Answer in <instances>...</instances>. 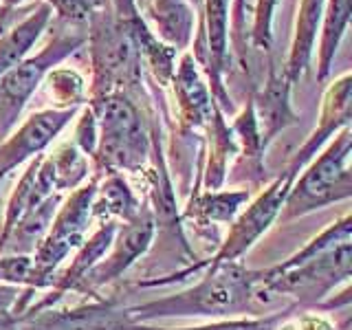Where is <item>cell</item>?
Returning a JSON list of instances; mask_svg holds the SVG:
<instances>
[{
    "label": "cell",
    "mask_w": 352,
    "mask_h": 330,
    "mask_svg": "<svg viewBox=\"0 0 352 330\" xmlns=\"http://www.w3.org/2000/svg\"><path fill=\"white\" fill-rule=\"evenodd\" d=\"M352 275V242L344 240L317 256L304 260H291L262 269V282L258 286V302L278 295H289L300 306H317L333 293L337 286L348 284Z\"/></svg>",
    "instance_id": "cell-4"
},
{
    "label": "cell",
    "mask_w": 352,
    "mask_h": 330,
    "mask_svg": "<svg viewBox=\"0 0 352 330\" xmlns=\"http://www.w3.org/2000/svg\"><path fill=\"white\" fill-rule=\"evenodd\" d=\"M88 53H91L93 80L88 106L99 104L117 91H141V55L132 33L110 5L88 20Z\"/></svg>",
    "instance_id": "cell-2"
},
{
    "label": "cell",
    "mask_w": 352,
    "mask_h": 330,
    "mask_svg": "<svg viewBox=\"0 0 352 330\" xmlns=\"http://www.w3.org/2000/svg\"><path fill=\"white\" fill-rule=\"evenodd\" d=\"M97 135H99V128H97L95 113L91 110V106H82V115L77 119L73 143L86 154V157H93V152L97 148Z\"/></svg>",
    "instance_id": "cell-28"
},
{
    "label": "cell",
    "mask_w": 352,
    "mask_h": 330,
    "mask_svg": "<svg viewBox=\"0 0 352 330\" xmlns=\"http://www.w3.org/2000/svg\"><path fill=\"white\" fill-rule=\"evenodd\" d=\"M207 132H209V154L205 168V190L212 192L223 185L227 163L234 154H238V143L229 124L225 121V115L220 113V108L216 110Z\"/></svg>",
    "instance_id": "cell-21"
},
{
    "label": "cell",
    "mask_w": 352,
    "mask_h": 330,
    "mask_svg": "<svg viewBox=\"0 0 352 330\" xmlns=\"http://www.w3.org/2000/svg\"><path fill=\"white\" fill-rule=\"evenodd\" d=\"M135 3H137V7L141 9V7H143V3H146V0H135Z\"/></svg>",
    "instance_id": "cell-31"
},
{
    "label": "cell",
    "mask_w": 352,
    "mask_h": 330,
    "mask_svg": "<svg viewBox=\"0 0 352 330\" xmlns=\"http://www.w3.org/2000/svg\"><path fill=\"white\" fill-rule=\"evenodd\" d=\"M20 300V289L0 282V330H9L16 324V304Z\"/></svg>",
    "instance_id": "cell-29"
},
{
    "label": "cell",
    "mask_w": 352,
    "mask_h": 330,
    "mask_svg": "<svg viewBox=\"0 0 352 330\" xmlns=\"http://www.w3.org/2000/svg\"><path fill=\"white\" fill-rule=\"evenodd\" d=\"M51 97L55 108H80L86 102L84 77L73 69H53L49 75Z\"/></svg>",
    "instance_id": "cell-24"
},
{
    "label": "cell",
    "mask_w": 352,
    "mask_h": 330,
    "mask_svg": "<svg viewBox=\"0 0 352 330\" xmlns=\"http://www.w3.org/2000/svg\"><path fill=\"white\" fill-rule=\"evenodd\" d=\"M350 154L352 132L348 126L339 130L326 143L324 150L295 176L289 192H286L278 220L291 223V220L317 212L322 207L348 201L352 196Z\"/></svg>",
    "instance_id": "cell-5"
},
{
    "label": "cell",
    "mask_w": 352,
    "mask_h": 330,
    "mask_svg": "<svg viewBox=\"0 0 352 330\" xmlns=\"http://www.w3.org/2000/svg\"><path fill=\"white\" fill-rule=\"evenodd\" d=\"M20 3H25V0H0V33H5L11 20V14H14V9Z\"/></svg>",
    "instance_id": "cell-30"
},
{
    "label": "cell",
    "mask_w": 352,
    "mask_h": 330,
    "mask_svg": "<svg viewBox=\"0 0 352 330\" xmlns=\"http://www.w3.org/2000/svg\"><path fill=\"white\" fill-rule=\"evenodd\" d=\"M174 93L176 104H179V121L183 132H194L201 128H209L216 115V102L209 93L207 84L203 82V75L198 64L194 62L192 53H185L179 66H176L174 77Z\"/></svg>",
    "instance_id": "cell-14"
},
{
    "label": "cell",
    "mask_w": 352,
    "mask_h": 330,
    "mask_svg": "<svg viewBox=\"0 0 352 330\" xmlns=\"http://www.w3.org/2000/svg\"><path fill=\"white\" fill-rule=\"evenodd\" d=\"M88 40V29L80 25L55 20L51 38L38 55L22 60L5 75H0V141L16 128L18 119L25 110L31 95L38 91L53 69L80 51Z\"/></svg>",
    "instance_id": "cell-7"
},
{
    "label": "cell",
    "mask_w": 352,
    "mask_h": 330,
    "mask_svg": "<svg viewBox=\"0 0 352 330\" xmlns=\"http://www.w3.org/2000/svg\"><path fill=\"white\" fill-rule=\"evenodd\" d=\"M141 207L143 203L121 174H106L104 181H99L93 201V218H99L102 223L104 220L130 223L141 212Z\"/></svg>",
    "instance_id": "cell-20"
},
{
    "label": "cell",
    "mask_w": 352,
    "mask_h": 330,
    "mask_svg": "<svg viewBox=\"0 0 352 330\" xmlns=\"http://www.w3.org/2000/svg\"><path fill=\"white\" fill-rule=\"evenodd\" d=\"M352 14V0H326L324 16L319 22V49H317V82H326L333 71L335 55L344 40Z\"/></svg>",
    "instance_id": "cell-19"
},
{
    "label": "cell",
    "mask_w": 352,
    "mask_h": 330,
    "mask_svg": "<svg viewBox=\"0 0 352 330\" xmlns=\"http://www.w3.org/2000/svg\"><path fill=\"white\" fill-rule=\"evenodd\" d=\"M99 176L80 185L71 192L64 203H60L47 234L42 236L38 247L33 249V275H36V289L49 291L53 286L55 273L60 271L62 262L73 256L75 249L82 245L88 234V225L93 220V201L97 194Z\"/></svg>",
    "instance_id": "cell-8"
},
{
    "label": "cell",
    "mask_w": 352,
    "mask_h": 330,
    "mask_svg": "<svg viewBox=\"0 0 352 330\" xmlns=\"http://www.w3.org/2000/svg\"><path fill=\"white\" fill-rule=\"evenodd\" d=\"M350 97H352V75L350 73H344L341 77H337L333 84H328L326 93L322 97L319 124L300 146V150L291 157L289 165H286V170H284L286 176H291L295 181V176L324 150L326 143L333 139L339 130L350 126Z\"/></svg>",
    "instance_id": "cell-12"
},
{
    "label": "cell",
    "mask_w": 352,
    "mask_h": 330,
    "mask_svg": "<svg viewBox=\"0 0 352 330\" xmlns=\"http://www.w3.org/2000/svg\"><path fill=\"white\" fill-rule=\"evenodd\" d=\"M128 308L113 302L95 300L73 308H47L36 315H25L9 330H139Z\"/></svg>",
    "instance_id": "cell-11"
},
{
    "label": "cell",
    "mask_w": 352,
    "mask_h": 330,
    "mask_svg": "<svg viewBox=\"0 0 352 330\" xmlns=\"http://www.w3.org/2000/svg\"><path fill=\"white\" fill-rule=\"evenodd\" d=\"M326 0H300L295 18V31L289 49V58L284 64V75L293 82V86L302 80V77L311 69L315 42L319 33V22L324 16Z\"/></svg>",
    "instance_id": "cell-15"
},
{
    "label": "cell",
    "mask_w": 352,
    "mask_h": 330,
    "mask_svg": "<svg viewBox=\"0 0 352 330\" xmlns=\"http://www.w3.org/2000/svg\"><path fill=\"white\" fill-rule=\"evenodd\" d=\"M280 0H256L253 22L249 27V47L262 53H271L273 47V16Z\"/></svg>",
    "instance_id": "cell-25"
},
{
    "label": "cell",
    "mask_w": 352,
    "mask_h": 330,
    "mask_svg": "<svg viewBox=\"0 0 352 330\" xmlns=\"http://www.w3.org/2000/svg\"><path fill=\"white\" fill-rule=\"evenodd\" d=\"M82 108V106H80ZM80 108H47L33 113L18 130H11L7 139L0 141V183L18 165L44 154L53 139L71 124Z\"/></svg>",
    "instance_id": "cell-10"
},
{
    "label": "cell",
    "mask_w": 352,
    "mask_h": 330,
    "mask_svg": "<svg viewBox=\"0 0 352 330\" xmlns=\"http://www.w3.org/2000/svg\"><path fill=\"white\" fill-rule=\"evenodd\" d=\"M51 18H53L51 7L40 0L36 9L25 20L18 22L16 27H11L7 33H3V38H0V75H5L22 60H27L31 47L40 40V36L51 25Z\"/></svg>",
    "instance_id": "cell-17"
},
{
    "label": "cell",
    "mask_w": 352,
    "mask_h": 330,
    "mask_svg": "<svg viewBox=\"0 0 352 330\" xmlns=\"http://www.w3.org/2000/svg\"><path fill=\"white\" fill-rule=\"evenodd\" d=\"M154 236H157L154 214L148 205H143L141 212L130 223L117 225L113 245L106 251V256L91 269V273L86 275L80 293L97 297L95 293L102 286H108L110 282L119 280L132 264L146 256L154 242Z\"/></svg>",
    "instance_id": "cell-9"
},
{
    "label": "cell",
    "mask_w": 352,
    "mask_h": 330,
    "mask_svg": "<svg viewBox=\"0 0 352 330\" xmlns=\"http://www.w3.org/2000/svg\"><path fill=\"white\" fill-rule=\"evenodd\" d=\"M53 168V181H55V192H73L84 181L88 179L91 165H88V157L75 146V143H62L53 154H47Z\"/></svg>",
    "instance_id": "cell-22"
},
{
    "label": "cell",
    "mask_w": 352,
    "mask_h": 330,
    "mask_svg": "<svg viewBox=\"0 0 352 330\" xmlns=\"http://www.w3.org/2000/svg\"><path fill=\"white\" fill-rule=\"evenodd\" d=\"M42 3H47L53 14H58V20L86 27L88 20L97 11L113 5V0H42Z\"/></svg>",
    "instance_id": "cell-26"
},
{
    "label": "cell",
    "mask_w": 352,
    "mask_h": 330,
    "mask_svg": "<svg viewBox=\"0 0 352 330\" xmlns=\"http://www.w3.org/2000/svg\"><path fill=\"white\" fill-rule=\"evenodd\" d=\"M293 311L295 306L264 317H229V319H216L212 324L190 326V328H150L146 324H141L139 330H280V326L289 319Z\"/></svg>",
    "instance_id": "cell-23"
},
{
    "label": "cell",
    "mask_w": 352,
    "mask_h": 330,
    "mask_svg": "<svg viewBox=\"0 0 352 330\" xmlns=\"http://www.w3.org/2000/svg\"><path fill=\"white\" fill-rule=\"evenodd\" d=\"M97 117V148L93 152L99 174L141 172L152 154V135L130 93L117 91L91 106Z\"/></svg>",
    "instance_id": "cell-3"
},
{
    "label": "cell",
    "mask_w": 352,
    "mask_h": 330,
    "mask_svg": "<svg viewBox=\"0 0 352 330\" xmlns=\"http://www.w3.org/2000/svg\"><path fill=\"white\" fill-rule=\"evenodd\" d=\"M291 91H293V82L284 75V71H278V66L271 62L264 86L256 95H251L253 113H256L258 132L264 150L271 146V141L280 132H284L286 128H291L300 121V115L293 110Z\"/></svg>",
    "instance_id": "cell-13"
},
{
    "label": "cell",
    "mask_w": 352,
    "mask_h": 330,
    "mask_svg": "<svg viewBox=\"0 0 352 330\" xmlns=\"http://www.w3.org/2000/svg\"><path fill=\"white\" fill-rule=\"evenodd\" d=\"M249 190H205L203 194L196 192L181 218H190L196 225H227L242 212V205L249 203Z\"/></svg>",
    "instance_id": "cell-18"
},
{
    "label": "cell",
    "mask_w": 352,
    "mask_h": 330,
    "mask_svg": "<svg viewBox=\"0 0 352 330\" xmlns=\"http://www.w3.org/2000/svg\"><path fill=\"white\" fill-rule=\"evenodd\" d=\"M154 25V36L174 51L190 47L194 36V9L187 0H146L139 9Z\"/></svg>",
    "instance_id": "cell-16"
},
{
    "label": "cell",
    "mask_w": 352,
    "mask_h": 330,
    "mask_svg": "<svg viewBox=\"0 0 352 330\" xmlns=\"http://www.w3.org/2000/svg\"><path fill=\"white\" fill-rule=\"evenodd\" d=\"M291 183H293L291 176H286L282 172L271 185L264 187V190L249 203V207L242 209V212L229 223L227 236L223 242H220V247L214 256H209L205 260H194L187 264V267L174 271L170 275H163V278L141 280V282H137V286L139 289H159V286L185 282L187 278H192L194 273L216 269L220 264L240 262V258L245 256V253L271 229L275 220H278Z\"/></svg>",
    "instance_id": "cell-6"
},
{
    "label": "cell",
    "mask_w": 352,
    "mask_h": 330,
    "mask_svg": "<svg viewBox=\"0 0 352 330\" xmlns=\"http://www.w3.org/2000/svg\"><path fill=\"white\" fill-rule=\"evenodd\" d=\"M229 25H231V47H234V58L238 66L249 73V33H247V0H231L229 5Z\"/></svg>",
    "instance_id": "cell-27"
},
{
    "label": "cell",
    "mask_w": 352,
    "mask_h": 330,
    "mask_svg": "<svg viewBox=\"0 0 352 330\" xmlns=\"http://www.w3.org/2000/svg\"><path fill=\"white\" fill-rule=\"evenodd\" d=\"M203 273V278L190 289L137 306H126L132 322L148 324L170 317L229 319L242 313H253L258 302L256 293L262 282V271L247 269L242 262H229Z\"/></svg>",
    "instance_id": "cell-1"
}]
</instances>
